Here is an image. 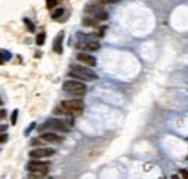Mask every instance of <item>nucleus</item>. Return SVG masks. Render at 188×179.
Returning <instances> with one entry per match:
<instances>
[{"mask_svg":"<svg viewBox=\"0 0 188 179\" xmlns=\"http://www.w3.org/2000/svg\"><path fill=\"white\" fill-rule=\"evenodd\" d=\"M72 127V121L71 120H62V119H49L45 121V124L41 126L42 129H54L59 130V132H68Z\"/></svg>","mask_w":188,"mask_h":179,"instance_id":"nucleus-3","label":"nucleus"},{"mask_svg":"<svg viewBox=\"0 0 188 179\" xmlns=\"http://www.w3.org/2000/svg\"><path fill=\"white\" fill-rule=\"evenodd\" d=\"M58 3H59V0H46V7L52 9V7H55Z\"/></svg>","mask_w":188,"mask_h":179,"instance_id":"nucleus-15","label":"nucleus"},{"mask_svg":"<svg viewBox=\"0 0 188 179\" xmlns=\"http://www.w3.org/2000/svg\"><path fill=\"white\" fill-rule=\"evenodd\" d=\"M49 166H51L49 162H42L39 159H32V160L28 163V171L32 172L30 176H44L48 173Z\"/></svg>","mask_w":188,"mask_h":179,"instance_id":"nucleus-2","label":"nucleus"},{"mask_svg":"<svg viewBox=\"0 0 188 179\" xmlns=\"http://www.w3.org/2000/svg\"><path fill=\"white\" fill-rule=\"evenodd\" d=\"M68 75L78 79H85V81H96L99 78L97 74L93 69H90L87 67H83V65H72Z\"/></svg>","mask_w":188,"mask_h":179,"instance_id":"nucleus-1","label":"nucleus"},{"mask_svg":"<svg viewBox=\"0 0 188 179\" xmlns=\"http://www.w3.org/2000/svg\"><path fill=\"white\" fill-rule=\"evenodd\" d=\"M36 43H38L39 46L45 43V34H44V32H42V34H39V35L36 36Z\"/></svg>","mask_w":188,"mask_h":179,"instance_id":"nucleus-13","label":"nucleus"},{"mask_svg":"<svg viewBox=\"0 0 188 179\" xmlns=\"http://www.w3.org/2000/svg\"><path fill=\"white\" fill-rule=\"evenodd\" d=\"M23 22H25V25L28 26V29H29V32H34V30H35V25H34V23H32V22H30L29 19H25Z\"/></svg>","mask_w":188,"mask_h":179,"instance_id":"nucleus-17","label":"nucleus"},{"mask_svg":"<svg viewBox=\"0 0 188 179\" xmlns=\"http://www.w3.org/2000/svg\"><path fill=\"white\" fill-rule=\"evenodd\" d=\"M62 15H64V9H62V7H59V9H57V10L54 12L52 17H54V19H58V17H59V16H62Z\"/></svg>","mask_w":188,"mask_h":179,"instance_id":"nucleus-16","label":"nucleus"},{"mask_svg":"<svg viewBox=\"0 0 188 179\" xmlns=\"http://www.w3.org/2000/svg\"><path fill=\"white\" fill-rule=\"evenodd\" d=\"M62 39H64V32H59L58 36L54 41V51L57 54H62Z\"/></svg>","mask_w":188,"mask_h":179,"instance_id":"nucleus-10","label":"nucleus"},{"mask_svg":"<svg viewBox=\"0 0 188 179\" xmlns=\"http://www.w3.org/2000/svg\"><path fill=\"white\" fill-rule=\"evenodd\" d=\"M75 46H77L78 49H84V51H97L100 48V43L96 41H81Z\"/></svg>","mask_w":188,"mask_h":179,"instance_id":"nucleus-7","label":"nucleus"},{"mask_svg":"<svg viewBox=\"0 0 188 179\" xmlns=\"http://www.w3.org/2000/svg\"><path fill=\"white\" fill-rule=\"evenodd\" d=\"M99 3H103V4H110V3H116L117 0H97Z\"/></svg>","mask_w":188,"mask_h":179,"instance_id":"nucleus-19","label":"nucleus"},{"mask_svg":"<svg viewBox=\"0 0 188 179\" xmlns=\"http://www.w3.org/2000/svg\"><path fill=\"white\" fill-rule=\"evenodd\" d=\"M103 10V3H99V4H88L85 7V12L88 13H97V12H101Z\"/></svg>","mask_w":188,"mask_h":179,"instance_id":"nucleus-11","label":"nucleus"},{"mask_svg":"<svg viewBox=\"0 0 188 179\" xmlns=\"http://www.w3.org/2000/svg\"><path fill=\"white\" fill-rule=\"evenodd\" d=\"M64 91L71 94V96H75V97H81L87 92V88L84 85L83 83L80 81H75V79H70V81H65L62 85Z\"/></svg>","mask_w":188,"mask_h":179,"instance_id":"nucleus-4","label":"nucleus"},{"mask_svg":"<svg viewBox=\"0 0 188 179\" xmlns=\"http://www.w3.org/2000/svg\"><path fill=\"white\" fill-rule=\"evenodd\" d=\"M7 140V134H0V143H3Z\"/></svg>","mask_w":188,"mask_h":179,"instance_id":"nucleus-20","label":"nucleus"},{"mask_svg":"<svg viewBox=\"0 0 188 179\" xmlns=\"http://www.w3.org/2000/svg\"><path fill=\"white\" fill-rule=\"evenodd\" d=\"M61 107L65 110L67 114H72V116H78L84 110V103L81 100H67L61 103Z\"/></svg>","mask_w":188,"mask_h":179,"instance_id":"nucleus-5","label":"nucleus"},{"mask_svg":"<svg viewBox=\"0 0 188 179\" xmlns=\"http://www.w3.org/2000/svg\"><path fill=\"white\" fill-rule=\"evenodd\" d=\"M77 59H78L80 62H83L85 64V65H88V67H94L96 65V58L94 56H91V55H88V54H78L77 55Z\"/></svg>","mask_w":188,"mask_h":179,"instance_id":"nucleus-9","label":"nucleus"},{"mask_svg":"<svg viewBox=\"0 0 188 179\" xmlns=\"http://www.w3.org/2000/svg\"><path fill=\"white\" fill-rule=\"evenodd\" d=\"M4 62V55L3 54H0V65Z\"/></svg>","mask_w":188,"mask_h":179,"instance_id":"nucleus-23","label":"nucleus"},{"mask_svg":"<svg viewBox=\"0 0 188 179\" xmlns=\"http://www.w3.org/2000/svg\"><path fill=\"white\" fill-rule=\"evenodd\" d=\"M181 175L188 179V171H185V169H181Z\"/></svg>","mask_w":188,"mask_h":179,"instance_id":"nucleus-21","label":"nucleus"},{"mask_svg":"<svg viewBox=\"0 0 188 179\" xmlns=\"http://www.w3.org/2000/svg\"><path fill=\"white\" fill-rule=\"evenodd\" d=\"M6 129H7L6 126H0V132H6Z\"/></svg>","mask_w":188,"mask_h":179,"instance_id":"nucleus-24","label":"nucleus"},{"mask_svg":"<svg viewBox=\"0 0 188 179\" xmlns=\"http://www.w3.org/2000/svg\"><path fill=\"white\" fill-rule=\"evenodd\" d=\"M83 25L84 26H96L97 25V20H96V19H94V20H91V19H84Z\"/></svg>","mask_w":188,"mask_h":179,"instance_id":"nucleus-14","label":"nucleus"},{"mask_svg":"<svg viewBox=\"0 0 188 179\" xmlns=\"http://www.w3.org/2000/svg\"><path fill=\"white\" fill-rule=\"evenodd\" d=\"M16 120H17V110H15L12 114V124H16Z\"/></svg>","mask_w":188,"mask_h":179,"instance_id":"nucleus-18","label":"nucleus"},{"mask_svg":"<svg viewBox=\"0 0 188 179\" xmlns=\"http://www.w3.org/2000/svg\"><path fill=\"white\" fill-rule=\"evenodd\" d=\"M54 153H55V150L51 149V147H39V149L30 150L29 158H32V159H42V158H48V156H52Z\"/></svg>","mask_w":188,"mask_h":179,"instance_id":"nucleus-6","label":"nucleus"},{"mask_svg":"<svg viewBox=\"0 0 188 179\" xmlns=\"http://www.w3.org/2000/svg\"><path fill=\"white\" fill-rule=\"evenodd\" d=\"M94 19H96L97 22L106 20V19H109V13L104 12V10H101V12H97V13H94Z\"/></svg>","mask_w":188,"mask_h":179,"instance_id":"nucleus-12","label":"nucleus"},{"mask_svg":"<svg viewBox=\"0 0 188 179\" xmlns=\"http://www.w3.org/2000/svg\"><path fill=\"white\" fill-rule=\"evenodd\" d=\"M2 103H3V101H2V98H0V104H2Z\"/></svg>","mask_w":188,"mask_h":179,"instance_id":"nucleus-25","label":"nucleus"},{"mask_svg":"<svg viewBox=\"0 0 188 179\" xmlns=\"http://www.w3.org/2000/svg\"><path fill=\"white\" fill-rule=\"evenodd\" d=\"M41 140H44V142H48V143H62L64 142V137H62V136H59V134L46 132V133L41 134Z\"/></svg>","mask_w":188,"mask_h":179,"instance_id":"nucleus-8","label":"nucleus"},{"mask_svg":"<svg viewBox=\"0 0 188 179\" xmlns=\"http://www.w3.org/2000/svg\"><path fill=\"white\" fill-rule=\"evenodd\" d=\"M6 117V111L4 110H0V119H4Z\"/></svg>","mask_w":188,"mask_h":179,"instance_id":"nucleus-22","label":"nucleus"}]
</instances>
